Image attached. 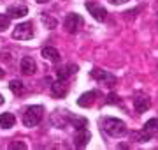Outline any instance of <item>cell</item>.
Instances as JSON below:
<instances>
[{
  "instance_id": "cell-12",
  "label": "cell",
  "mask_w": 158,
  "mask_h": 150,
  "mask_svg": "<svg viewBox=\"0 0 158 150\" xmlns=\"http://www.w3.org/2000/svg\"><path fill=\"white\" fill-rule=\"evenodd\" d=\"M42 57H44L46 60H49V62H58V60H60V53H58L56 48L46 46V48H42Z\"/></svg>"
},
{
  "instance_id": "cell-11",
  "label": "cell",
  "mask_w": 158,
  "mask_h": 150,
  "mask_svg": "<svg viewBox=\"0 0 158 150\" xmlns=\"http://www.w3.org/2000/svg\"><path fill=\"white\" fill-rule=\"evenodd\" d=\"M95 97H97L95 90H90V92L83 94V95L77 99V106H81V108H90L91 104L95 103Z\"/></svg>"
},
{
  "instance_id": "cell-15",
  "label": "cell",
  "mask_w": 158,
  "mask_h": 150,
  "mask_svg": "<svg viewBox=\"0 0 158 150\" xmlns=\"http://www.w3.org/2000/svg\"><path fill=\"white\" fill-rule=\"evenodd\" d=\"M14 124H16V117L12 113H2L0 115V127L11 129V127H14Z\"/></svg>"
},
{
  "instance_id": "cell-1",
  "label": "cell",
  "mask_w": 158,
  "mask_h": 150,
  "mask_svg": "<svg viewBox=\"0 0 158 150\" xmlns=\"http://www.w3.org/2000/svg\"><path fill=\"white\" fill-rule=\"evenodd\" d=\"M100 127L102 131L111 136V138H121L127 134V124L119 118H113V117H106L100 120Z\"/></svg>"
},
{
  "instance_id": "cell-17",
  "label": "cell",
  "mask_w": 158,
  "mask_h": 150,
  "mask_svg": "<svg viewBox=\"0 0 158 150\" xmlns=\"http://www.w3.org/2000/svg\"><path fill=\"white\" fill-rule=\"evenodd\" d=\"M9 88H11V92L14 94V95H21V94L25 92V85H23L19 80H12L11 83H9Z\"/></svg>"
},
{
  "instance_id": "cell-5",
  "label": "cell",
  "mask_w": 158,
  "mask_h": 150,
  "mask_svg": "<svg viewBox=\"0 0 158 150\" xmlns=\"http://www.w3.org/2000/svg\"><path fill=\"white\" fill-rule=\"evenodd\" d=\"M91 78L102 81V83H104V85H107V87H113L114 83H116V78H114L113 74H109L107 71L98 69V67H95V69L91 71Z\"/></svg>"
},
{
  "instance_id": "cell-20",
  "label": "cell",
  "mask_w": 158,
  "mask_h": 150,
  "mask_svg": "<svg viewBox=\"0 0 158 150\" xmlns=\"http://www.w3.org/2000/svg\"><path fill=\"white\" fill-rule=\"evenodd\" d=\"M9 25H11V16L9 14H0V32L7 30Z\"/></svg>"
},
{
  "instance_id": "cell-4",
  "label": "cell",
  "mask_w": 158,
  "mask_h": 150,
  "mask_svg": "<svg viewBox=\"0 0 158 150\" xmlns=\"http://www.w3.org/2000/svg\"><path fill=\"white\" fill-rule=\"evenodd\" d=\"M83 25H85L83 16H79V14H76V12L69 14V16L65 18V21H63L65 30H67V32H70V34H76L79 29H83Z\"/></svg>"
},
{
  "instance_id": "cell-18",
  "label": "cell",
  "mask_w": 158,
  "mask_h": 150,
  "mask_svg": "<svg viewBox=\"0 0 158 150\" xmlns=\"http://www.w3.org/2000/svg\"><path fill=\"white\" fill-rule=\"evenodd\" d=\"M70 124H72L76 129H81V127H86L88 126V120H86L85 117H74V115H70Z\"/></svg>"
},
{
  "instance_id": "cell-10",
  "label": "cell",
  "mask_w": 158,
  "mask_h": 150,
  "mask_svg": "<svg viewBox=\"0 0 158 150\" xmlns=\"http://www.w3.org/2000/svg\"><path fill=\"white\" fill-rule=\"evenodd\" d=\"M149 106H151L149 97L144 95V94H141V95H137V97L134 99V108H135L137 113H144V111H148L149 110Z\"/></svg>"
},
{
  "instance_id": "cell-16",
  "label": "cell",
  "mask_w": 158,
  "mask_h": 150,
  "mask_svg": "<svg viewBox=\"0 0 158 150\" xmlns=\"http://www.w3.org/2000/svg\"><path fill=\"white\" fill-rule=\"evenodd\" d=\"M142 129L148 131L151 138H153V136H158V118H151V120H148Z\"/></svg>"
},
{
  "instance_id": "cell-23",
  "label": "cell",
  "mask_w": 158,
  "mask_h": 150,
  "mask_svg": "<svg viewBox=\"0 0 158 150\" xmlns=\"http://www.w3.org/2000/svg\"><path fill=\"white\" fill-rule=\"evenodd\" d=\"M42 21L48 25V29H55V27H56V21H55V20H51L49 16H42Z\"/></svg>"
},
{
  "instance_id": "cell-8",
  "label": "cell",
  "mask_w": 158,
  "mask_h": 150,
  "mask_svg": "<svg viewBox=\"0 0 158 150\" xmlns=\"http://www.w3.org/2000/svg\"><path fill=\"white\" fill-rule=\"evenodd\" d=\"M69 92V87L65 85V80H56L53 85H51V95L56 99H62L65 97Z\"/></svg>"
},
{
  "instance_id": "cell-21",
  "label": "cell",
  "mask_w": 158,
  "mask_h": 150,
  "mask_svg": "<svg viewBox=\"0 0 158 150\" xmlns=\"http://www.w3.org/2000/svg\"><path fill=\"white\" fill-rule=\"evenodd\" d=\"M107 104H121V101H119V97L116 95V94H107Z\"/></svg>"
},
{
  "instance_id": "cell-25",
  "label": "cell",
  "mask_w": 158,
  "mask_h": 150,
  "mask_svg": "<svg viewBox=\"0 0 158 150\" xmlns=\"http://www.w3.org/2000/svg\"><path fill=\"white\" fill-rule=\"evenodd\" d=\"M39 4H46V2H49V0H37Z\"/></svg>"
},
{
  "instance_id": "cell-2",
  "label": "cell",
  "mask_w": 158,
  "mask_h": 150,
  "mask_svg": "<svg viewBox=\"0 0 158 150\" xmlns=\"http://www.w3.org/2000/svg\"><path fill=\"white\" fill-rule=\"evenodd\" d=\"M42 113H44L42 106H28L25 110V113H23V124H25V127L37 126L42 120Z\"/></svg>"
},
{
  "instance_id": "cell-22",
  "label": "cell",
  "mask_w": 158,
  "mask_h": 150,
  "mask_svg": "<svg viewBox=\"0 0 158 150\" xmlns=\"http://www.w3.org/2000/svg\"><path fill=\"white\" fill-rule=\"evenodd\" d=\"M9 148H11V150H14V148H16V150H25V148H27V145L23 143V141H14V143L9 145Z\"/></svg>"
},
{
  "instance_id": "cell-7",
  "label": "cell",
  "mask_w": 158,
  "mask_h": 150,
  "mask_svg": "<svg viewBox=\"0 0 158 150\" xmlns=\"http://www.w3.org/2000/svg\"><path fill=\"white\" fill-rule=\"evenodd\" d=\"M86 9H88V12H90V14L95 18V20H98V21H104V20L107 18V11H106L102 6H98V4L86 2Z\"/></svg>"
},
{
  "instance_id": "cell-13",
  "label": "cell",
  "mask_w": 158,
  "mask_h": 150,
  "mask_svg": "<svg viewBox=\"0 0 158 150\" xmlns=\"http://www.w3.org/2000/svg\"><path fill=\"white\" fill-rule=\"evenodd\" d=\"M7 14L11 18H23L25 14H28V7L27 6H11L7 9Z\"/></svg>"
},
{
  "instance_id": "cell-19",
  "label": "cell",
  "mask_w": 158,
  "mask_h": 150,
  "mask_svg": "<svg viewBox=\"0 0 158 150\" xmlns=\"http://www.w3.org/2000/svg\"><path fill=\"white\" fill-rule=\"evenodd\" d=\"M132 136H134V139H135V141H139V143H144V141H149V139H151L149 133H148V131H144V129H142V131L134 133Z\"/></svg>"
},
{
  "instance_id": "cell-26",
  "label": "cell",
  "mask_w": 158,
  "mask_h": 150,
  "mask_svg": "<svg viewBox=\"0 0 158 150\" xmlns=\"http://www.w3.org/2000/svg\"><path fill=\"white\" fill-rule=\"evenodd\" d=\"M0 104H4V95L0 94Z\"/></svg>"
},
{
  "instance_id": "cell-9",
  "label": "cell",
  "mask_w": 158,
  "mask_h": 150,
  "mask_svg": "<svg viewBox=\"0 0 158 150\" xmlns=\"http://www.w3.org/2000/svg\"><path fill=\"white\" fill-rule=\"evenodd\" d=\"M19 67H21V73L27 76H32L35 74V71H37V64L32 57H23L21 62H19Z\"/></svg>"
},
{
  "instance_id": "cell-3",
  "label": "cell",
  "mask_w": 158,
  "mask_h": 150,
  "mask_svg": "<svg viewBox=\"0 0 158 150\" xmlns=\"http://www.w3.org/2000/svg\"><path fill=\"white\" fill-rule=\"evenodd\" d=\"M32 37H34V23L32 21L19 23L12 30V39H16V41H28Z\"/></svg>"
},
{
  "instance_id": "cell-14",
  "label": "cell",
  "mask_w": 158,
  "mask_h": 150,
  "mask_svg": "<svg viewBox=\"0 0 158 150\" xmlns=\"http://www.w3.org/2000/svg\"><path fill=\"white\" fill-rule=\"evenodd\" d=\"M76 71H77V65H74V64L70 65V64H69V65H65V67L56 71V78L58 80H67L70 74H76Z\"/></svg>"
},
{
  "instance_id": "cell-24",
  "label": "cell",
  "mask_w": 158,
  "mask_h": 150,
  "mask_svg": "<svg viewBox=\"0 0 158 150\" xmlns=\"http://www.w3.org/2000/svg\"><path fill=\"white\" fill-rule=\"evenodd\" d=\"M111 4H114V6H121V4H125V2H128V0H109Z\"/></svg>"
},
{
  "instance_id": "cell-27",
  "label": "cell",
  "mask_w": 158,
  "mask_h": 150,
  "mask_svg": "<svg viewBox=\"0 0 158 150\" xmlns=\"http://www.w3.org/2000/svg\"><path fill=\"white\" fill-rule=\"evenodd\" d=\"M2 78H4V71L0 69V80H2Z\"/></svg>"
},
{
  "instance_id": "cell-6",
  "label": "cell",
  "mask_w": 158,
  "mask_h": 150,
  "mask_svg": "<svg viewBox=\"0 0 158 150\" xmlns=\"http://www.w3.org/2000/svg\"><path fill=\"white\" fill-rule=\"evenodd\" d=\"M91 134L90 131L86 129V127H81V129H76V134H74V145H76V148H83L88 145L90 141Z\"/></svg>"
}]
</instances>
